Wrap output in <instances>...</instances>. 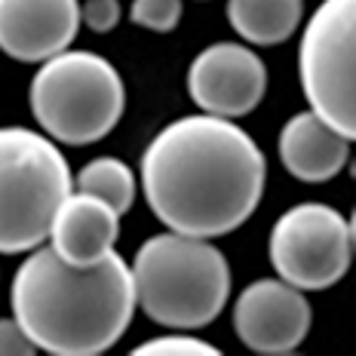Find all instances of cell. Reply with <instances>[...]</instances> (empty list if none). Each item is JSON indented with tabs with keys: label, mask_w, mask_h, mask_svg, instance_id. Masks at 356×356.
Segmentation results:
<instances>
[{
	"label": "cell",
	"mask_w": 356,
	"mask_h": 356,
	"mask_svg": "<svg viewBox=\"0 0 356 356\" xmlns=\"http://www.w3.org/2000/svg\"><path fill=\"white\" fill-rule=\"evenodd\" d=\"M120 236V215L105 200L74 191L58 203L49 221V249L74 267H92L114 249Z\"/></svg>",
	"instance_id": "cell-11"
},
{
	"label": "cell",
	"mask_w": 356,
	"mask_h": 356,
	"mask_svg": "<svg viewBox=\"0 0 356 356\" xmlns=\"http://www.w3.org/2000/svg\"><path fill=\"white\" fill-rule=\"evenodd\" d=\"M37 126L53 142L95 145L120 123L126 108L123 77L92 49H62L40 62L28 89Z\"/></svg>",
	"instance_id": "cell-4"
},
{
	"label": "cell",
	"mask_w": 356,
	"mask_h": 356,
	"mask_svg": "<svg viewBox=\"0 0 356 356\" xmlns=\"http://www.w3.org/2000/svg\"><path fill=\"white\" fill-rule=\"evenodd\" d=\"M356 0H323L298 47L301 89L310 111L356 138Z\"/></svg>",
	"instance_id": "cell-6"
},
{
	"label": "cell",
	"mask_w": 356,
	"mask_h": 356,
	"mask_svg": "<svg viewBox=\"0 0 356 356\" xmlns=\"http://www.w3.org/2000/svg\"><path fill=\"white\" fill-rule=\"evenodd\" d=\"M136 307L151 323L194 332L215 323L231 298V264L203 236L157 234L145 240L132 261Z\"/></svg>",
	"instance_id": "cell-3"
},
{
	"label": "cell",
	"mask_w": 356,
	"mask_h": 356,
	"mask_svg": "<svg viewBox=\"0 0 356 356\" xmlns=\"http://www.w3.org/2000/svg\"><path fill=\"white\" fill-rule=\"evenodd\" d=\"M267 258L289 286L323 292L350 270L353 221L325 203H298L277 218L267 240Z\"/></svg>",
	"instance_id": "cell-7"
},
{
	"label": "cell",
	"mask_w": 356,
	"mask_h": 356,
	"mask_svg": "<svg viewBox=\"0 0 356 356\" xmlns=\"http://www.w3.org/2000/svg\"><path fill=\"white\" fill-rule=\"evenodd\" d=\"M71 181H74V191H83V194L105 200L117 215H126L132 209V203H136V172L129 169V163L117 157L89 160Z\"/></svg>",
	"instance_id": "cell-14"
},
{
	"label": "cell",
	"mask_w": 356,
	"mask_h": 356,
	"mask_svg": "<svg viewBox=\"0 0 356 356\" xmlns=\"http://www.w3.org/2000/svg\"><path fill=\"white\" fill-rule=\"evenodd\" d=\"M80 31L77 0H0V53L16 62H47Z\"/></svg>",
	"instance_id": "cell-10"
},
{
	"label": "cell",
	"mask_w": 356,
	"mask_h": 356,
	"mask_svg": "<svg viewBox=\"0 0 356 356\" xmlns=\"http://www.w3.org/2000/svg\"><path fill=\"white\" fill-rule=\"evenodd\" d=\"M132 353L136 356H218L221 350L203 338H194V335H188V332L172 329V335L142 341Z\"/></svg>",
	"instance_id": "cell-15"
},
{
	"label": "cell",
	"mask_w": 356,
	"mask_h": 356,
	"mask_svg": "<svg viewBox=\"0 0 356 356\" xmlns=\"http://www.w3.org/2000/svg\"><path fill=\"white\" fill-rule=\"evenodd\" d=\"M71 166L49 136L28 126H0V252L43 246L49 221L71 194Z\"/></svg>",
	"instance_id": "cell-5"
},
{
	"label": "cell",
	"mask_w": 356,
	"mask_h": 356,
	"mask_svg": "<svg viewBox=\"0 0 356 356\" xmlns=\"http://www.w3.org/2000/svg\"><path fill=\"white\" fill-rule=\"evenodd\" d=\"M129 19L136 22L138 28L169 34V31H175L178 22H181V0H132Z\"/></svg>",
	"instance_id": "cell-16"
},
{
	"label": "cell",
	"mask_w": 356,
	"mask_h": 356,
	"mask_svg": "<svg viewBox=\"0 0 356 356\" xmlns=\"http://www.w3.org/2000/svg\"><path fill=\"white\" fill-rule=\"evenodd\" d=\"M347 154H350V138L332 129L314 111L289 117L280 132V160L286 172L298 181H332L347 166Z\"/></svg>",
	"instance_id": "cell-12"
},
{
	"label": "cell",
	"mask_w": 356,
	"mask_h": 356,
	"mask_svg": "<svg viewBox=\"0 0 356 356\" xmlns=\"http://www.w3.org/2000/svg\"><path fill=\"white\" fill-rule=\"evenodd\" d=\"M264 181L261 147L227 117H178L142 154L145 200L175 234L203 240L234 234L258 209Z\"/></svg>",
	"instance_id": "cell-1"
},
{
	"label": "cell",
	"mask_w": 356,
	"mask_h": 356,
	"mask_svg": "<svg viewBox=\"0 0 356 356\" xmlns=\"http://www.w3.org/2000/svg\"><path fill=\"white\" fill-rule=\"evenodd\" d=\"M31 353H37V347L25 335V329L16 323V316L0 320V356H31Z\"/></svg>",
	"instance_id": "cell-18"
},
{
	"label": "cell",
	"mask_w": 356,
	"mask_h": 356,
	"mask_svg": "<svg viewBox=\"0 0 356 356\" xmlns=\"http://www.w3.org/2000/svg\"><path fill=\"white\" fill-rule=\"evenodd\" d=\"M304 0H227V22L252 47H277L298 31Z\"/></svg>",
	"instance_id": "cell-13"
},
{
	"label": "cell",
	"mask_w": 356,
	"mask_h": 356,
	"mask_svg": "<svg viewBox=\"0 0 356 356\" xmlns=\"http://www.w3.org/2000/svg\"><path fill=\"white\" fill-rule=\"evenodd\" d=\"M13 316L53 356H99L117 344L136 316L132 267L114 249L92 267L65 264L37 246L13 277Z\"/></svg>",
	"instance_id": "cell-2"
},
{
	"label": "cell",
	"mask_w": 356,
	"mask_h": 356,
	"mask_svg": "<svg viewBox=\"0 0 356 356\" xmlns=\"http://www.w3.org/2000/svg\"><path fill=\"white\" fill-rule=\"evenodd\" d=\"M314 325V310L301 289L286 280H255L234 304V332L252 353H295Z\"/></svg>",
	"instance_id": "cell-8"
},
{
	"label": "cell",
	"mask_w": 356,
	"mask_h": 356,
	"mask_svg": "<svg viewBox=\"0 0 356 356\" xmlns=\"http://www.w3.org/2000/svg\"><path fill=\"white\" fill-rule=\"evenodd\" d=\"M188 92L203 114L236 117L252 114L267 92V68L243 43H212L188 68Z\"/></svg>",
	"instance_id": "cell-9"
},
{
	"label": "cell",
	"mask_w": 356,
	"mask_h": 356,
	"mask_svg": "<svg viewBox=\"0 0 356 356\" xmlns=\"http://www.w3.org/2000/svg\"><path fill=\"white\" fill-rule=\"evenodd\" d=\"M120 0H86L80 6V25H86L92 34H108L120 25Z\"/></svg>",
	"instance_id": "cell-17"
}]
</instances>
